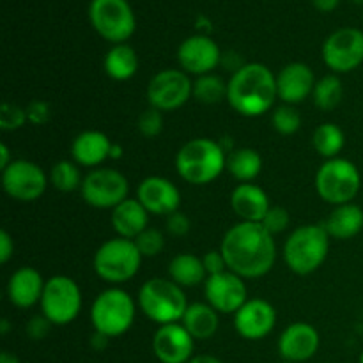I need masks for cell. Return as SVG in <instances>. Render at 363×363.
Returning a JSON list of instances; mask_svg holds the SVG:
<instances>
[{"label":"cell","mask_w":363,"mask_h":363,"mask_svg":"<svg viewBox=\"0 0 363 363\" xmlns=\"http://www.w3.org/2000/svg\"><path fill=\"white\" fill-rule=\"evenodd\" d=\"M289 223H291V216L289 213H287V209L282 208V206H272L269 211L266 213L264 218H262L261 225L264 227L272 236H275V234L284 233V230L289 227Z\"/></svg>","instance_id":"obj_38"},{"label":"cell","mask_w":363,"mask_h":363,"mask_svg":"<svg viewBox=\"0 0 363 363\" xmlns=\"http://www.w3.org/2000/svg\"><path fill=\"white\" fill-rule=\"evenodd\" d=\"M194 98L204 105H215L227 98V84L218 74H202L194 82Z\"/></svg>","instance_id":"obj_33"},{"label":"cell","mask_w":363,"mask_h":363,"mask_svg":"<svg viewBox=\"0 0 363 363\" xmlns=\"http://www.w3.org/2000/svg\"><path fill=\"white\" fill-rule=\"evenodd\" d=\"M0 363H20V360H18L16 354L9 353V351H2V354H0Z\"/></svg>","instance_id":"obj_49"},{"label":"cell","mask_w":363,"mask_h":363,"mask_svg":"<svg viewBox=\"0 0 363 363\" xmlns=\"http://www.w3.org/2000/svg\"><path fill=\"white\" fill-rule=\"evenodd\" d=\"M220 59H222V53H220L218 45L209 35H191L184 39L177 50L181 69L184 73L197 74V77L213 73V69L220 64Z\"/></svg>","instance_id":"obj_18"},{"label":"cell","mask_w":363,"mask_h":363,"mask_svg":"<svg viewBox=\"0 0 363 363\" xmlns=\"http://www.w3.org/2000/svg\"><path fill=\"white\" fill-rule=\"evenodd\" d=\"M181 325L195 340H208L218 332V312L209 303H191L188 305Z\"/></svg>","instance_id":"obj_27"},{"label":"cell","mask_w":363,"mask_h":363,"mask_svg":"<svg viewBox=\"0 0 363 363\" xmlns=\"http://www.w3.org/2000/svg\"><path fill=\"white\" fill-rule=\"evenodd\" d=\"M188 363H223L220 358L211 357V354H197V357L191 358Z\"/></svg>","instance_id":"obj_48"},{"label":"cell","mask_w":363,"mask_h":363,"mask_svg":"<svg viewBox=\"0 0 363 363\" xmlns=\"http://www.w3.org/2000/svg\"><path fill=\"white\" fill-rule=\"evenodd\" d=\"M121 155H123V149H121L117 144H113L112 151H110V156H112V158H121Z\"/></svg>","instance_id":"obj_50"},{"label":"cell","mask_w":363,"mask_h":363,"mask_svg":"<svg viewBox=\"0 0 363 363\" xmlns=\"http://www.w3.org/2000/svg\"><path fill=\"white\" fill-rule=\"evenodd\" d=\"M11 163H13V160H11L9 149H7L6 144H0V170L7 169Z\"/></svg>","instance_id":"obj_46"},{"label":"cell","mask_w":363,"mask_h":363,"mask_svg":"<svg viewBox=\"0 0 363 363\" xmlns=\"http://www.w3.org/2000/svg\"><path fill=\"white\" fill-rule=\"evenodd\" d=\"M50 326H52V323H50L45 315H35V318H32L27 325L28 337L34 340L45 339L50 332Z\"/></svg>","instance_id":"obj_42"},{"label":"cell","mask_w":363,"mask_h":363,"mask_svg":"<svg viewBox=\"0 0 363 363\" xmlns=\"http://www.w3.org/2000/svg\"><path fill=\"white\" fill-rule=\"evenodd\" d=\"M194 96V82L183 69H163L151 78L147 99L160 112H174Z\"/></svg>","instance_id":"obj_12"},{"label":"cell","mask_w":363,"mask_h":363,"mask_svg":"<svg viewBox=\"0 0 363 363\" xmlns=\"http://www.w3.org/2000/svg\"><path fill=\"white\" fill-rule=\"evenodd\" d=\"M169 277L172 282L184 289V287H195L199 284H204L208 273H206L204 262L201 257L184 252V254H177L169 262Z\"/></svg>","instance_id":"obj_28"},{"label":"cell","mask_w":363,"mask_h":363,"mask_svg":"<svg viewBox=\"0 0 363 363\" xmlns=\"http://www.w3.org/2000/svg\"><path fill=\"white\" fill-rule=\"evenodd\" d=\"M314 71L303 62H291L277 74V94L286 105L303 103L314 92Z\"/></svg>","instance_id":"obj_21"},{"label":"cell","mask_w":363,"mask_h":363,"mask_svg":"<svg viewBox=\"0 0 363 363\" xmlns=\"http://www.w3.org/2000/svg\"><path fill=\"white\" fill-rule=\"evenodd\" d=\"M28 121L27 110L20 108L18 105L13 103H4L2 108H0V128L6 131L18 130V128L23 126Z\"/></svg>","instance_id":"obj_39"},{"label":"cell","mask_w":363,"mask_h":363,"mask_svg":"<svg viewBox=\"0 0 363 363\" xmlns=\"http://www.w3.org/2000/svg\"><path fill=\"white\" fill-rule=\"evenodd\" d=\"M137 126L140 135H144L145 138H155L162 133L163 130V116L160 110L156 108H147L138 116Z\"/></svg>","instance_id":"obj_37"},{"label":"cell","mask_w":363,"mask_h":363,"mask_svg":"<svg viewBox=\"0 0 363 363\" xmlns=\"http://www.w3.org/2000/svg\"><path fill=\"white\" fill-rule=\"evenodd\" d=\"M135 301L119 287L103 291L91 307V323L94 332L116 339L124 335L135 321Z\"/></svg>","instance_id":"obj_7"},{"label":"cell","mask_w":363,"mask_h":363,"mask_svg":"<svg viewBox=\"0 0 363 363\" xmlns=\"http://www.w3.org/2000/svg\"><path fill=\"white\" fill-rule=\"evenodd\" d=\"M227 167L225 151L211 138H191L177 151L176 169L181 179L194 186L213 183Z\"/></svg>","instance_id":"obj_3"},{"label":"cell","mask_w":363,"mask_h":363,"mask_svg":"<svg viewBox=\"0 0 363 363\" xmlns=\"http://www.w3.org/2000/svg\"><path fill=\"white\" fill-rule=\"evenodd\" d=\"M89 20L94 30L112 45L126 43L137 27L128 0H92L89 6Z\"/></svg>","instance_id":"obj_9"},{"label":"cell","mask_w":363,"mask_h":363,"mask_svg":"<svg viewBox=\"0 0 363 363\" xmlns=\"http://www.w3.org/2000/svg\"><path fill=\"white\" fill-rule=\"evenodd\" d=\"M360 188V170L346 158L326 160L315 174V190L319 197L332 206L353 202Z\"/></svg>","instance_id":"obj_8"},{"label":"cell","mask_w":363,"mask_h":363,"mask_svg":"<svg viewBox=\"0 0 363 363\" xmlns=\"http://www.w3.org/2000/svg\"><path fill=\"white\" fill-rule=\"evenodd\" d=\"M108 337H105V335H101V333H98V332H94V335H92V339H91V344H92V347H94V350H105L106 347V344H108Z\"/></svg>","instance_id":"obj_47"},{"label":"cell","mask_w":363,"mask_h":363,"mask_svg":"<svg viewBox=\"0 0 363 363\" xmlns=\"http://www.w3.org/2000/svg\"><path fill=\"white\" fill-rule=\"evenodd\" d=\"M112 151V142L105 133L98 130H87L77 135L71 144V156L74 163L80 167H94L101 165Z\"/></svg>","instance_id":"obj_24"},{"label":"cell","mask_w":363,"mask_h":363,"mask_svg":"<svg viewBox=\"0 0 363 363\" xmlns=\"http://www.w3.org/2000/svg\"><path fill=\"white\" fill-rule=\"evenodd\" d=\"M342 82L337 74H326L321 80L315 82L314 92H312V98H314L315 106L323 112H330V110L337 108L342 101Z\"/></svg>","instance_id":"obj_32"},{"label":"cell","mask_w":363,"mask_h":363,"mask_svg":"<svg viewBox=\"0 0 363 363\" xmlns=\"http://www.w3.org/2000/svg\"><path fill=\"white\" fill-rule=\"evenodd\" d=\"M82 199L98 209H113L126 201L130 183L116 169H92L82 181Z\"/></svg>","instance_id":"obj_11"},{"label":"cell","mask_w":363,"mask_h":363,"mask_svg":"<svg viewBox=\"0 0 363 363\" xmlns=\"http://www.w3.org/2000/svg\"><path fill=\"white\" fill-rule=\"evenodd\" d=\"M277 98V77L264 64H243L227 82V101L240 116H264Z\"/></svg>","instance_id":"obj_2"},{"label":"cell","mask_w":363,"mask_h":363,"mask_svg":"<svg viewBox=\"0 0 363 363\" xmlns=\"http://www.w3.org/2000/svg\"><path fill=\"white\" fill-rule=\"evenodd\" d=\"M230 206L241 222L261 223L269 211V199L261 186L254 183H240L230 195Z\"/></svg>","instance_id":"obj_23"},{"label":"cell","mask_w":363,"mask_h":363,"mask_svg":"<svg viewBox=\"0 0 363 363\" xmlns=\"http://www.w3.org/2000/svg\"><path fill=\"white\" fill-rule=\"evenodd\" d=\"M137 199L147 209L149 215L170 216L179 211L181 194L176 184L167 177L149 176L138 184Z\"/></svg>","instance_id":"obj_19"},{"label":"cell","mask_w":363,"mask_h":363,"mask_svg":"<svg viewBox=\"0 0 363 363\" xmlns=\"http://www.w3.org/2000/svg\"><path fill=\"white\" fill-rule=\"evenodd\" d=\"M227 170L240 183H252L261 174L262 158L255 149H236L227 156Z\"/></svg>","instance_id":"obj_30"},{"label":"cell","mask_w":363,"mask_h":363,"mask_svg":"<svg viewBox=\"0 0 363 363\" xmlns=\"http://www.w3.org/2000/svg\"><path fill=\"white\" fill-rule=\"evenodd\" d=\"M344 144H346L344 131L333 123L319 124L312 135V145H314L315 152L326 160L339 158V152L344 149Z\"/></svg>","instance_id":"obj_31"},{"label":"cell","mask_w":363,"mask_h":363,"mask_svg":"<svg viewBox=\"0 0 363 363\" xmlns=\"http://www.w3.org/2000/svg\"><path fill=\"white\" fill-rule=\"evenodd\" d=\"M277 325V312L269 301L262 298L248 300L234 314V330L245 340H262L273 332Z\"/></svg>","instance_id":"obj_16"},{"label":"cell","mask_w":363,"mask_h":363,"mask_svg":"<svg viewBox=\"0 0 363 363\" xmlns=\"http://www.w3.org/2000/svg\"><path fill=\"white\" fill-rule=\"evenodd\" d=\"M323 60L335 74L357 69L363 62V32L344 27L330 34L323 45Z\"/></svg>","instance_id":"obj_13"},{"label":"cell","mask_w":363,"mask_h":363,"mask_svg":"<svg viewBox=\"0 0 363 363\" xmlns=\"http://www.w3.org/2000/svg\"><path fill=\"white\" fill-rule=\"evenodd\" d=\"M50 108L43 101H32L27 108V117L32 124H43L48 121Z\"/></svg>","instance_id":"obj_43"},{"label":"cell","mask_w":363,"mask_h":363,"mask_svg":"<svg viewBox=\"0 0 363 363\" xmlns=\"http://www.w3.org/2000/svg\"><path fill=\"white\" fill-rule=\"evenodd\" d=\"M7 330H9V323H7V319H4V321H2V326H0V332H2L4 335H6Z\"/></svg>","instance_id":"obj_51"},{"label":"cell","mask_w":363,"mask_h":363,"mask_svg":"<svg viewBox=\"0 0 363 363\" xmlns=\"http://www.w3.org/2000/svg\"><path fill=\"white\" fill-rule=\"evenodd\" d=\"M312 4L315 6V9L323 11V13H332L339 7L340 0H312Z\"/></svg>","instance_id":"obj_45"},{"label":"cell","mask_w":363,"mask_h":363,"mask_svg":"<svg viewBox=\"0 0 363 363\" xmlns=\"http://www.w3.org/2000/svg\"><path fill=\"white\" fill-rule=\"evenodd\" d=\"M360 363H363V351H362V354H360Z\"/></svg>","instance_id":"obj_52"},{"label":"cell","mask_w":363,"mask_h":363,"mask_svg":"<svg viewBox=\"0 0 363 363\" xmlns=\"http://www.w3.org/2000/svg\"><path fill=\"white\" fill-rule=\"evenodd\" d=\"M82 181L84 177H82L78 165L67 162V160L55 163L50 170V183L59 191H73L77 188H82Z\"/></svg>","instance_id":"obj_34"},{"label":"cell","mask_w":363,"mask_h":363,"mask_svg":"<svg viewBox=\"0 0 363 363\" xmlns=\"http://www.w3.org/2000/svg\"><path fill=\"white\" fill-rule=\"evenodd\" d=\"M46 280L41 273L30 266L16 269L7 282V298L18 308H30L35 303H41L43 291Z\"/></svg>","instance_id":"obj_22"},{"label":"cell","mask_w":363,"mask_h":363,"mask_svg":"<svg viewBox=\"0 0 363 363\" xmlns=\"http://www.w3.org/2000/svg\"><path fill=\"white\" fill-rule=\"evenodd\" d=\"M229 272L241 279H261L272 272L277 261V245L272 234L254 222L230 227L220 245Z\"/></svg>","instance_id":"obj_1"},{"label":"cell","mask_w":363,"mask_h":363,"mask_svg":"<svg viewBox=\"0 0 363 363\" xmlns=\"http://www.w3.org/2000/svg\"><path fill=\"white\" fill-rule=\"evenodd\" d=\"M138 69L137 52L126 43L113 45L105 57V71L112 80H130Z\"/></svg>","instance_id":"obj_29"},{"label":"cell","mask_w":363,"mask_h":363,"mask_svg":"<svg viewBox=\"0 0 363 363\" xmlns=\"http://www.w3.org/2000/svg\"><path fill=\"white\" fill-rule=\"evenodd\" d=\"M13 252H14L13 238L9 236L7 230H2V233H0V262L6 264V262L11 259V255H13Z\"/></svg>","instance_id":"obj_44"},{"label":"cell","mask_w":363,"mask_h":363,"mask_svg":"<svg viewBox=\"0 0 363 363\" xmlns=\"http://www.w3.org/2000/svg\"><path fill=\"white\" fill-rule=\"evenodd\" d=\"M142 259L144 257L138 252L133 240L117 236L105 241L96 250L94 259H92V268L99 279L117 286V284L128 282L137 275Z\"/></svg>","instance_id":"obj_6"},{"label":"cell","mask_w":363,"mask_h":363,"mask_svg":"<svg viewBox=\"0 0 363 363\" xmlns=\"http://www.w3.org/2000/svg\"><path fill=\"white\" fill-rule=\"evenodd\" d=\"M318 330L308 323H293L279 339V354L287 363H303L311 360L319 350Z\"/></svg>","instance_id":"obj_20"},{"label":"cell","mask_w":363,"mask_h":363,"mask_svg":"<svg viewBox=\"0 0 363 363\" xmlns=\"http://www.w3.org/2000/svg\"><path fill=\"white\" fill-rule=\"evenodd\" d=\"M354 2H357V4H363V0H354Z\"/></svg>","instance_id":"obj_53"},{"label":"cell","mask_w":363,"mask_h":363,"mask_svg":"<svg viewBox=\"0 0 363 363\" xmlns=\"http://www.w3.org/2000/svg\"><path fill=\"white\" fill-rule=\"evenodd\" d=\"M243 280L229 269L208 277L204 282L206 300L220 314H236L248 301V291Z\"/></svg>","instance_id":"obj_15"},{"label":"cell","mask_w":363,"mask_h":363,"mask_svg":"<svg viewBox=\"0 0 363 363\" xmlns=\"http://www.w3.org/2000/svg\"><path fill=\"white\" fill-rule=\"evenodd\" d=\"M330 236L323 223H307L298 227L284 245V259L287 268L296 275H311L323 266L328 257Z\"/></svg>","instance_id":"obj_4"},{"label":"cell","mask_w":363,"mask_h":363,"mask_svg":"<svg viewBox=\"0 0 363 363\" xmlns=\"http://www.w3.org/2000/svg\"><path fill=\"white\" fill-rule=\"evenodd\" d=\"M194 351L195 339L181 323L160 326L152 335V353L162 363H188Z\"/></svg>","instance_id":"obj_17"},{"label":"cell","mask_w":363,"mask_h":363,"mask_svg":"<svg viewBox=\"0 0 363 363\" xmlns=\"http://www.w3.org/2000/svg\"><path fill=\"white\" fill-rule=\"evenodd\" d=\"M272 123L273 128H275L280 135H294L300 130L301 117L293 105H286V103H284L282 106H279V108L273 112Z\"/></svg>","instance_id":"obj_35"},{"label":"cell","mask_w":363,"mask_h":363,"mask_svg":"<svg viewBox=\"0 0 363 363\" xmlns=\"http://www.w3.org/2000/svg\"><path fill=\"white\" fill-rule=\"evenodd\" d=\"M167 230H169L172 236H186V234L190 233V218L181 211L172 213L170 216H167Z\"/></svg>","instance_id":"obj_40"},{"label":"cell","mask_w":363,"mask_h":363,"mask_svg":"<svg viewBox=\"0 0 363 363\" xmlns=\"http://www.w3.org/2000/svg\"><path fill=\"white\" fill-rule=\"evenodd\" d=\"M48 177L41 167L28 160H13L7 169L2 170V188L11 199L20 202H34L43 197Z\"/></svg>","instance_id":"obj_14"},{"label":"cell","mask_w":363,"mask_h":363,"mask_svg":"<svg viewBox=\"0 0 363 363\" xmlns=\"http://www.w3.org/2000/svg\"><path fill=\"white\" fill-rule=\"evenodd\" d=\"M112 227L119 238L135 240L138 234L147 229L149 213L138 199H130L121 202L119 206L112 209Z\"/></svg>","instance_id":"obj_25"},{"label":"cell","mask_w":363,"mask_h":363,"mask_svg":"<svg viewBox=\"0 0 363 363\" xmlns=\"http://www.w3.org/2000/svg\"><path fill=\"white\" fill-rule=\"evenodd\" d=\"M202 262H204V268H206V273H208V277L218 275V273H223L229 269L227 268L225 259H223L222 252L220 250L208 252V254L202 257Z\"/></svg>","instance_id":"obj_41"},{"label":"cell","mask_w":363,"mask_h":363,"mask_svg":"<svg viewBox=\"0 0 363 363\" xmlns=\"http://www.w3.org/2000/svg\"><path fill=\"white\" fill-rule=\"evenodd\" d=\"M43 315L52 325L66 326L78 318L82 311V291L73 279L57 275L46 280L41 298Z\"/></svg>","instance_id":"obj_10"},{"label":"cell","mask_w":363,"mask_h":363,"mask_svg":"<svg viewBox=\"0 0 363 363\" xmlns=\"http://www.w3.org/2000/svg\"><path fill=\"white\" fill-rule=\"evenodd\" d=\"M330 238L347 241L358 236L363 229V209L354 202L335 206L323 223Z\"/></svg>","instance_id":"obj_26"},{"label":"cell","mask_w":363,"mask_h":363,"mask_svg":"<svg viewBox=\"0 0 363 363\" xmlns=\"http://www.w3.org/2000/svg\"><path fill=\"white\" fill-rule=\"evenodd\" d=\"M133 241L142 257H155V255L162 254L163 248H165V236L162 234V230L152 229V227H147Z\"/></svg>","instance_id":"obj_36"},{"label":"cell","mask_w":363,"mask_h":363,"mask_svg":"<svg viewBox=\"0 0 363 363\" xmlns=\"http://www.w3.org/2000/svg\"><path fill=\"white\" fill-rule=\"evenodd\" d=\"M140 311L156 325L181 323L188 308L183 287L170 279H151L138 291Z\"/></svg>","instance_id":"obj_5"}]
</instances>
